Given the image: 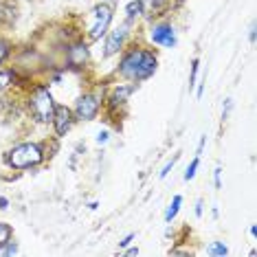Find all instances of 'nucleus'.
<instances>
[{
	"label": "nucleus",
	"instance_id": "f257e3e1",
	"mask_svg": "<svg viewBox=\"0 0 257 257\" xmlns=\"http://www.w3.org/2000/svg\"><path fill=\"white\" fill-rule=\"evenodd\" d=\"M156 55L152 53L150 49H143V46H134L127 53L121 57L119 64V75L130 81H143L154 75L156 71Z\"/></svg>",
	"mask_w": 257,
	"mask_h": 257
},
{
	"label": "nucleus",
	"instance_id": "f03ea898",
	"mask_svg": "<svg viewBox=\"0 0 257 257\" xmlns=\"http://www.w3.org/2000/svg\"><path fill=\"white\" fill-rule=\"evenodd\" d=\"M5 161L14 169H29L44 161V150L38 143H20L5 154Z\"/></svg>",
	"mask_w": 257,
	"mask_h": 257
},
{
	"label": "nucleus",
	"instance_id": "7ed1b4c3",
	"mask_svg": "<svg viewBox=\"0 0 257 257\" xmlns=\"http://www.w3.org/2000/svg\"><path fill=\"white\" fill-rule=\"evenodd\" d=\"M29 110H31L33 119H36L38 123H49V121H53L55 101H53L51 90L46 88L44 84H38L36 88L31 90V95H29Z\"/></svg>",
	"mask_w": 257,
	"mask_h": 257
},
{
	"label": "nucleus",
	"instance_id": "20e7f679",
	"mask_svg": "<svg viewBox=\"0 0 257 257\" xmlns=\"http://www.w3.org/2000/svg\"><path fill=\"white\" fill-rule=\"evenodd\" d=\"M110 22H112V7H110L108 3H99L92 7V11L88 14V22H86V36H88L90 42H97L101 36H106L108 33V27Z\"/></svg>",
	"mask_w": 257,
	"mask_h": 257
},
{
	"label": "nucleus",
	"instance_id": "39448f33",
	"mask_svg": "<svg viewBox=\"0 0 257 257\" xmlns=\"http://www.w3.org/2000/svg\"><path fill=\"white\" fill-rule=\"evenodd\" d=\"M99 106H101L99 97L92 95V92H86V95H81L77 99L73 114H75V119H79V121H90V119H95V116H97Z\"/></svg>",
	"mask_w": 257,
	"mask_h": 257
},
{
	"label": "nucleus",
	"instance_id": "423d86ee",
	"mask_svg": "<svg viewBox=\"0 0 257 257\" xmlns=\"http://www.w3.org/2000/svg\"><path fill=\"white\" fill-rule=\"evenodd\" d=\"M127 29H130V22H123L121 27H116L114 31L108 33V40H106V46H103V57H112L116 55L125 44V38H127Z\"/></svg>",
	"mask_w": 257,
	"mask_h": 257
},
{
	"label": "nucleus",
	"instance_id": "0eeeda50",
	"mask_svg": "<svg viewBox=\"0 0 257 257\" xmlns=\"http://www.w3.org/2000/svg\"><path fill=\"white\" fill-rule=\"evenodd\" d=\"M150 40L161 46H174L176 44V29L169 22H156L150 29Z\"/></svg>",
	"mask_w": 257,
	"mask_h": 257
},
{
	"label": "nucleus",
	"instance_id": "6e6552de",
	"mask_svg": "<svg viewBox=\"0 0 257 257\" xmlns=\"http://www.w3.org/2000/svg\"><path fill=\"white\" fill-rule=\"evenodd\" d=\"M51 123L55 125V134L57 137H66L68 130L73 127L75 123V114L68 106H55V112H53V121Z\"/></svg>",
	"mask_w": 257,
	"mask_h": 257
},
{
	"label": "nucleus",
	"instance_id": "1a4fd4ad",
	"mask_svg": "<svg viewBox=\"0 0 257 257\" xmlns=\"http://www.w3.org/2000/svg\"><path fill=\"white\" fill-rule=\"evenodd\" d=\"M66 64L71 68H84L88 64V46L84 42H75L66 51Z\"/></svg>",
	"mask_w": 257,
	"mask_h": 257
},
{
	"label": "nucleus",
	"instance_id": "9d476101",
	"mask_svg": "<svg viewBox=\"0 0 257 257\" xmlns=\"http://www.w3.org/2000/svg\"><path fill=\"white\" fill-rule=\"evenodd\" d=\"M137 90V86L130 84V86H119V88H114L112 90V95H110V108L116 110V108H123L125 106V101L130 99V95Z\"/></svg>",
	"mask_w": 257,
	"mask_h": 257
},
{
	"label": "nucleus",
	"instance_id": "9b49d317",
	"mask_svg": "<svg viewBox=\"0 0 257 257\" xmlns=\"http://www.w3.org/2000/svg\"><path fill=\"white\" fill-rule=\"evenodd\" d=\"M169 5H172V0H143V14L161 16Z\"/></svg>",
	"mask_w": 257,
	"mask_h": 257
},
{
	"label": "nucleus",
	"instance_id": "f8f14e48",
	"mask_svg": "<svg viewBox=\"0 0 257 257\" xmlns=\"http://www.w3.org/2000/svg\"><path fill=\"white\" fill-rule=\"evenodd\" d=\"M125 14H127V22H130V25L134 20H139L143 16V0H132L125 7Z\"/></svg>",
	"mask_w": 257,
	"mask_h": 257
},
{
	"label": "nucleus",
	"instance_id": "ddd939ff",
	"mask_svg": "<svg viewBox=\"0 0 257 257\" xmlns=\"http://www.w3.org/2000/svg\"><path fill=\"white\" fill-rule=\"evenodd\" d=\"M180 204H183V198H180V196H174L172 204H169V207H167V211H165V222H172L174 218H176V213H178Z\"/></svg>",
	"mask_w": 257,
	"mask_h": 257
},
{
	"label": "nucleus",
	"instance_id": "4468645a",
	"mask_svg": "<svg viewBox=\"0 0 257 257\" xmlns=\"http://www.w3.org/2000/svg\"><path fill=\"white\" fill-rule=\"evenodd\" d=\"M11 49H14V46H11L9 40L0 38V64H5L11 57Z\"/></svg>",
	"mask_w": 257,
	"mask_h": 257
},
{
	"label": "nucleus",
	"instance_id": "2eb2a0df",
	"mask_svg": "<svg viewBox=\"0 0 257 257\" xmlns=\"http://www.w3.org/2000/svg\"><path fill=\"white\" fill-rule=\"evenodd\" d=\"M11 235H14V231H11L9 224H5V222H0V248L5 246V244L11 239Z\"/></svg>",
	"mask_w": 257,
	"mask_h": 257
},
{
	"label": "nucleus",
	"instance_id": "dca6fc26",
	"mask_svg": "<svg viewBox=\"0 0 257 257\" xmlns=\"http://www.w3.org/2000/svg\"><path fill=\"white\" fill-rule=\"evenodd\" d=\"M198 165H200V156H196L194 161H191V165L187 167V172H185V180H191L196 176V169H198Z\"/></svg>",
	"mask_w": 257,
	"mask_h": 257
},
{
	"label": "nucleus",
	"instance_id": "f3484780",
	"mask_svg": "<svg viewBox=\"0 0 257 257\" xmlns=\"http://www.w3.org/2000/svg\"><path fill=\"white\" fill-rule=\"evenodd\" d=\"M11 86V71H0V92Z\"/></svg>",
	"mask_w": 257,
	"mask_h": 257
},
{
	"label": "nucleus",
	"instance_id": "a211bd4d",
	"mask_svg": "<svg viewBox=\"0 0 257 257\" xmlns=\"http://www.w3.org/2000/svg\"><path fill=\"white\" fill-rule=\"evenodd\" d=\"M229 250H226L224 244H220V242H213L211 246H209V255H226Z\"/></svg>",
	"mask_w": 257,
	"mask_h": 257
},
{
	"label": "nucleus",
	"instance_id": "6ab92c4d",
	"mask_svg": "<svg viewBox=\"0 0 257 257\" xmlns=\"http://www.w3.org/2000/svg\"><path fill=\"white\" fill-rule=\"evenodd\" d=\"M9 18H11V7L0 0V25H3L5 20H9Z\"/></svg>",
	"mask_w": 257,
	"mask_h": 257
},
{
	"label": "nucleus",
	"instance_id": "aec40b11",
	"mask_svg": "<svg viewBox=\"0 0 257 257\" xmlns=\"http://www.w3.org/2000/svg\"><path fill=\"white\" fill-rule=\"evenodd\" d=\"M0 253H3V255H16V253H18V246H16V244L9 239V242L5 244L3 248H0Z\"/></svg>",
	"mask_w": 257,
	"mask_h": 257
},
{
	"label": "nucleus",
	"instance_id": "412c9836",
	"mask_svg": "<svg viewBox=\"0 0 257 257\" xmlns=\"http://www.w3.org/2000/svg\"><path fill=\"white\" fill-rule=\"evenodd\" d=\"M196 73H198V60H194V64H191V79H189V86L196 84Z\"/></svg>",
	"mask_w": 257,
	"mask_h": 257
},
{
	"label": "nucleus",
	"instance_id": "4be33fe9",
	"mask_svg": "<svg viewBox=\"0 0 257 257\" xmlns=\"http://www.w3.org/2000/svg\"><path fill=\"white\" fill-rule=\"evenodd\" d=\"M108 137H110V134H108L106 130L99 132V134H97V143H106V141H108Z\"/></svg>",
	"mask_w": 257,
	"mask_h": 257
},
{
	"label": "nucleus",
	"instance_id": "5701e85b",
	"mask_svg": "<svg viewBox=\"0 0 257 257\" xmlns=\"http://www.w3.org/2000/svg\"><path fill=\"white\" fill-rule=\"evenodd\" d=\"M174 163H176V159H174L172 163H167V167H165V169H163V172H161V178H165V176H167V174H169V169L174 167Z\"/></svg>",
	"mask_w": 257,
	"mask_h": 257
},
{
	"label": "nucleus",
	"instance_id": "b1692460",
	"mask_svg": "<svg viewBox=\"0 0 257 257\" xmlns=\"http://www.w3.org/2000/svg\"><path fill=\"white\" fill-rule=\"evenodd\" d=\"M132 237H134L132 233H130V235H125V237H123V239H121V242H119V246H127V244L132 242Z\"/></svg>",
	"mask_w": 257,
	"mask_h": 257
},
{
	"label": "nucleus",
	"instance_id": "393cba45",
	"mask_svg": "<svg viewBox=\"0 0 257 257\" xmlns=\"http://www.w3.org/2000/svg\"><path fill=\"white\" fill-rule=\"evenodd\" d=\"M220 174H222V169L218 167V169H215V187H218V189L222 187V183H220Z\"/></svg>",
	"mask_w": 257,
	"mask_h": 257
},
{
	"label": "nucleus",
	"instance_id": "a878e982",
	"mask_svg": "<svg viewBox=\"0 0 257 257\" xmlns=\"http://www.w3.org/2000/svg\"><path fill=\"white\" fill-rule=\"evenodd\" d=\"M9 207V200L7 198H0V209H7Z\"/></svg>",
	"mask_w": 257,
	"mask_h": 257
},
{
	"label": "nucleus",
	"instance_id": "bb28decb",
	"mask_svg": "<svg viewBox=\"0 0 257 257\" xmlns=\"http://www.w3.org/2000/svg\"><path fill=\"white\" fill-rule=\"evenodd\" d=\"M196 215H202V202L196 204Z\"/></svg>",
	"mask_w": 257,
	"mask_h": 257
},
{
	"label": "nucleus",
	"instance_id": "cd10ccee",
	"mask_svg": "<svg viewBox=\"0 0 257 257\" xmlns=\"http://www.w3.org/2000/svg\"><path fill=\"white\" fill-rule=\"evenodd\" d=\"M125 255H139V248H130Z\"/></svg>",
	"mask_w": 257,
	"mask_h": 257
},
{
	"label": "nucleus",
	"instance_id": "c85d7f7f",
	"mask_svg": "<svg viewBox=\"0 0 257 257\" xmlns=\"http://www.w3.org/2000/svg\"><path fill=\"white\" fill-rule=\"evenodd\" d=\"M103 3H108V0H103Z\"/></svg>",
	"mask_w": 257,
	"mask_h": 257
}]
</instances>
